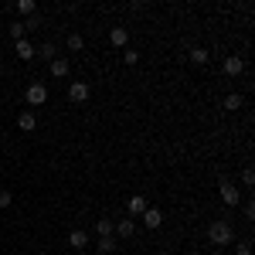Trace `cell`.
Returning <instances> with one entry per match:
<instances>
[{
	"mask_svg": "<svg viewBox=\"0 0 255 255\" xmlns=\"http://www.w3.org/2000/svg\"><path fill=\"white\" fill-rule=\"evenodd\" d=\"M225 109H232V113H235V109H242V96H238V92L225 96Z\"/></svg>",
	"mask_w": 255,
	"mask_h": 255,
	"instance_id": "44dd1931",
	"label": "cell"
},
{
	"mask_svg": "<svg viewBox=\"0 0 255 255\" xmlns=\"http://www.w3.org/2000/svg\"><path fill=\"white\" fill-rule=\"evenodd\" d=\"M10 201H14L10 191H0V208H10Z\"/></svg>",
	"mask_w": 255,
	"mask_h": 255,
	"instance_id": "603a6c76",
	"label": "cell"
},
{
	"mask_svg": "<svg viewBox=\"0 0 255 255\" xmlns=\"http://www.w3.org/2000/svg\"><path fill=\"white\" fill-rule=\"evenodd\" d=\"M218 191H221V201H225L228 208H238V201H242V194L235 191V184H232L228 177H221V184H218Z\"/></svg>",
	"mask_w": 255,
	"mask_h": 255,
	"instance_id": "3957f363",
	"label": "cell"
},
{
	"mask_svg": "<svg viewBox=\"0 0 255 255\" xmlns=\"http://www.w3.org/2000/svg\"><path fill=\"white\" fill-rule=\"evenodd\" d=\"M139 218H143V225H146L150 232H157L160 225H163V211H160V208H146Z\"/></svg>",
	"mask_w": 255,
	"mask_h": 255,
	"instance_id": "5b68a950",
	"label": "cell"
},
{
	"mask_svg": "<svg viewBox=\"0 0 255 255\" xmlns=\"http://www.w3.org/2000/svg\"><path fill=\"white\" fill-rule=\"evenodd\" d=\"M113 235H119V238H133V235H136V221H133V218H123L116 228H113Z\"/></svg>",
	"mask_w": 255,
	"mask_h": 255,
	"instance_id": "ba28073f",
	"label": "cell"
},
{
	"mask_svg": "<svg viewBox=\"0 0 255 255\" xmlns=\"http://www.w3.org/2000/svg\"><path fill=\"white\" fill-rule=\"evenodd\" d=\"M99 252H102V255H113V252H116V235L99 238Z\"/></svg>",
	"mask_w": 255,
	"mask_h": 255,
	"instance_id": "ac0fdd59",
	"label": "cell"
},
{
	"mask_svg": "<svg viewBox=\"0 0 255 255\" xmlns=\"http://www.w3.org/2000/svg\"><path fill=\"white\" fill-rule=\"evenodd\" d=\"M89 92H92V89H89V85H85V82H72V85H68V99H72V102H89Z\"/></svg>",
	"mask_w": 255,
	"mask_h": 255,
	"instance_id": "277c9868",
	"label": "cell"
},
{
	"mask_svg": "<svg viewBox=\"0 0 255 255\" xmlns=\"http://www.w3.org/2000/svg\"><path fill=\"white\" fill-rule=\"evenodd\" d=\"M113 228H116V225H113L109 218H99V221H96V235L99 238H109V235H113Z\"/></svg>",
	"mask_w": 255,
	"mask_h": 255,
	"instance_id": "9a60e30c",
	"label": "cell"
},
{
	"mask_svg": "<svg viewBox=\"0 0 255 255\" xmlns=\"http://www.w3.org/2000/svg\"><path fill=\"white\" fill-rule=\"evenodd\" d=\"M242 72H245V58H242V55H228V58H225V75L235 79V75H242Z\"/></svg>",
	"mask_w": 255,
	"mask_h": 255,
	"instance_id": "8992f818",
	"label": "cell"
},
{
	"mask_svg": "<svg viewBox=\"0 0 255 255\" xmlns=\"http://www.w3.org/2000/svg\"><path fill=\"white\" fill-rule=\"evenodd\" d=\"M123 61H126V65L133 68V65L139 61V51H133V48H126V55H123Z\"/></svg>",
	"mask_w": 255,
	"mask_h": 255,
	"instance_id": "7402d4cb",
	"label": "cell"
},
{
	"mask_svg": "<svg viewBox=\"0 0 255 255\" xmlns=\"http://www.w3.org/2000/svg\"><path fill=\"white\" fill-rule=\"evenodd\" d=\"M34 55H41V58H48V61H55V58H58V48H55L51 41H44V44H41Z\"/></svg>",
	"mask_w": 255,
	"mask_h": 255,
	"instance_id": "e0dca14e",
	"label": "cell"
},
{
	"mask_svg": "<svg viewBox=\"0 0 255 255\" xmlns=\"http://www.w3.org/2000/svg\"><path fill=\"white\" fill-rule=\"evenodd\" d=\"M191 61H194V65H201V68H204V65H208V61H211V55H208V48H191Z\"/></svg>",
	"mask_w": 255,
	"mask_h": 255,
	"instance_id": "2e32d148",
	"label": "cell"
},
{
	"mask_svg": "<svg viewBox=\"0 0 255 255\" xmlns=\"http://www.w3.org/2000/svg\"><path fill=\"white\" fill-rule=\"evenodd\" d=\"M146 208H150V204H146V197H143V194H133L129 201H126V211H129L133 218H139L143 211H146Z\"/></svg>",
	"mask_w": 255,
	"mask_h": 255,
	"instance_id": "52a82bcc",
	"label": "cell"
},
{
	"mask_svg": "<svg viewBox=\"0 0 255 255\" xmlns=\"http://www.w3.org/2000/svg\"><path fill=\"white\" fill-rule=\"evenodd\" d=\"M24 34H27L24 20H14V24H10V38H14V41H24Z\"/></svg>",
	"mask_w": 255,
	"mask_h": 255,
	"instance_id": "ffe728a7",
	"label": "cell"
},
{
	"mask_svg": "<svg viewBox=\"0 0 255 255\" xmlns=\"http://www.w3.org/2000/svg\"><path fill=\"white\" fill-rule=\"evenodd\" d=\"M235 255H252V249H249V242H238V245H235Z\"/></svg>",
	"mask_w": 255,
	"mask_h": 255,
	"instance_id": "cb8c5ba5",
	"label": "cell"
},
{
	"mask_svg": "<svg viewBox=\"0 0 255 255\" xmlns=\"http://www.w3.org/2000/svg\"><path fill=\"white\" fill-rule=\"evenodd\" d=\"M14 44H17V58L20 61H31V58H34V44H31L27 38H24V41H14Z\"/></svg>",
	"mask_w": 255,
	"mask_h": 255,
	"instance_id": "7c38bea8",
	"label": "cell"
},
{
	"mask_svg": "<svg viewBox=\"0 0 255 255\" xmlns=\"http://www.w3.org/2000/svg\"><path fill=\"white\" fill-rule=\"evenodd\" d=\"M82 48H85V38H82L79 31H72L68 34V51H82Z\"/></svg>",
	"mask_w": 255,
	"mask_h": 255,
	"instance_id": "d6986e66",
	"label": "cell"
},
{
	"mask_svg": "<svg viewBox=\"0 0 255 255\" xmlns=\"http://www.w3.org/2000/svg\"><path fill=\"white\" fill-rule=\"evenodd\" d=\"M34 126H38V116H34L31 109H24V113L17 116V129H24V133H31Z\"/></svg>",
	"mask_w": 255,
	"mask_h": 255,
	"instance_id": "30bf717a",
	"label": "cell"
},
{
	"mask_svg": "<svg viewBox=\"0 0 255 255\" xmlns=\"http://www.w3.org/2000/svg\"><path fill=\"white\" fill-rule=\"evenodd\" d=\"M68 245H72V249H85V245H89V235H85L82 228H72V235H68Z\"/></svg>",
	"mask_w": 255,
	"mask_h": 255,
	"instance_id": "4fadbf2b",
	"label": "cell"
},
{
	"mask_svg": "<svg viewBox=\"0 0 255 255\" xmlns=\"http://www.w3.org/2000/svg\"><path fill=\"white\" fill-rule=\"evenodd\" d=\"M24 99H27V106H44V102H48V85H44V82H31L27 92H24Z\"/></svg>",
	"mask_w": 255,
	"mask_h": 255,
	"instance_id": "7a4b0ae2",
	"label": "cell"
},
{
	"mask_svg": "<svg viewBox=\"0 0 255 255\" xmlns=\"http://www.w3.org/2000/svg\"><path fill=\"white\" fill-rule=\"evenodd\" d=\"M109 44H113V48H126V44H129V31H126V27H113V31H109Z\"/></svg>",
	"mask_w": 255,
	"mask_h": 255,
	"instance_id": "9c48e42d",
	"label": "cell"
},
{
	"mask_svg": "<svg viewBox=\"0 0 255 255\" xmlns=\"http://www.w3.org/2000/svg\"><path fill=\"white\" fill-rule=\"evenodd\" d=\"M17 14H24V17H34L38 14V3L34 0H17V7H14Z\"/></svg>",
	"mask_w": 255,
	"mask_h": 255,
	"instance_id": "5bb4252c",
	"label": "cell"
},
{
	"mask_svg": "<svg viewBox=\"0 0 255 255\" xmlns=\"http://www.w3.org/2000/svg\"><path fill=\"white\" fill-rule=\"evenodd\" d=\"M242 184H245V187H252V184H255V174H252V170H245V174H242Z\"/></svg>",
	"mask_w": 255,
	"mask_h": 255,
	"instance_id": "d4e9b609",
	"label": "cell"
},
{
	"mask_svg": "<svg viewBox=\"0 0 255 255\" xmlns=\"http://www.w3.org/2000/svg\"><path fill=\"white\" fill-rule=\"evenodd\" d=\"M68 72H72V61L68 58H55L51 61V75H55V79H65Z\"/></svg>",
	"mask_w": 255,
	"mask_h": 255,
	"instance_id": "8fae6325",
	"label": "cell"
},
{
	"mask_svg": "<svg viewBox=\"0 0 255 255\" xmlns=\"http://www.w3.org/2000/svg\"><path fill=\"white\" fill-rule=\"evenodd\" d=\"M208 242H211V245H232V242H235V232H232V225H228L225 218L211 221V225H208Z\"/></svg>",
	"mask_w": 255,
	"mask_h": 255,
	"instance_id": "6da1fadb",
	"label": "cell"
}]
</instances>
